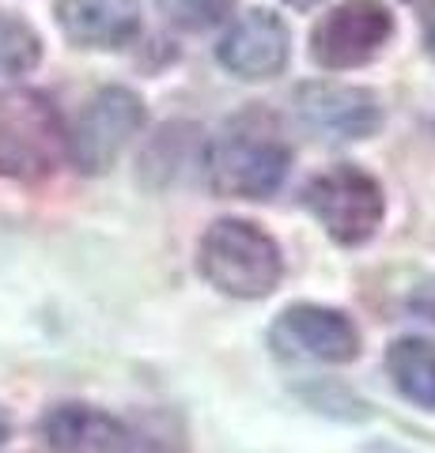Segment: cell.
Returning a JSON list of instances; mask_svg holds the SVG:
<instances>
[{
	"label": "cell",
	"instance_id": "6da1fadb",
	"mask_svg": "<svg viewBox=\"0 0 435 453\" xmlns=\"http://www.w3.org/2000/svg\"><path fill=\"white\" fill-rule=\"evenodd\" d=\"M291 151L280 118L250 103L220 125L213 140H205V178L208 189L223 201H269L284 186L291 170Z\"/></svg>",
	"mask_w": 435,
	"mask_h": 453
},
{
	"label": "cell",
	"instance_id": "7a4b0ae2",
	"mask_svg": "<svg viewBox=\"0 0 435 453\" xmlns=\"http://www.w3.org/2000/svg\"><path fill=\"white\" fill-rule=\"evenodd\" d=\"M198 273L228 299H265L284 276V253L261 223L223 216L205 226L198 242Z\"/></svg>",
	"mask_w": 435,
	"mask_h": 453
},
{
	"label": "cell",
	"instance_id": "3957f363",
	"mask_svg": "<svg viewBox=\"0 0 435 453\" xmlns=\"http://www.w3.org/2000/svg\"><path fill=\"white\" fill-rule=\"evenodd\" d=\"M68 159V125L58 103L35 88L0 91V178L46 181Z\"/></svg>",
	"mask_w": 435,
	"mask_h": 453
},
{
	"label": "cell",
	"instance_id": "277c9868",
	"mask_svg": "<svg viewBox=\"0 0 435 453\" xmlns=\"http://www.w3.org/2000/svg\"><path fill=\"white\" fill-rule=\"evenodd\" d=\"M303 208L337 246H368L386 219V193L371 170L356 163H333L303 186Z\"/></svg>",
	"mask_w": 435,
	"mask_h": 453
},
{
	"label": "cell",
	"instance_id": "5b68a950",
	"mask_svg": "<svg viewBox=\"0 0 435 453\" xmlns=\"http://www.w3.org/2000/svg\"><path fill=\"white\" fill-rule=\"evenodd\" d=\"M144 121L148 110L136 91L121 88V83L99 88L83 103L76 125L68 129V159L88 178L106 174L121 159V151L133 144V136H140Z\"/></svg>",
	"mask_w": 435,
	"mask_h": 453
},
{
	"label": "cell",
	"instance_id": "8992f818",
	"mask_svg": "<svg viewBox=\"0 0 435 453\" xmlns=\"http://www.w3.org/2000/svg\"><path fill=\"white\" fill-rule=\"evenodd\" d=\"M398 19L383 0H341L311 27V61L326 73H353L383 57Z\"/></svg>",
	"mask_w": 435,
	"mask_h": 453
},
{
	"label": "cell",
	"instance_id": "52a82bcc",
	"mask_svg": "<svg viewBox=\"0 0 435 453\" xmlns=\"http://www.w3.org/2000/svg\"><path fill=\"white\" fill-rule=\"evenodd\" d=\"M299 125L326 144H360L371 140L386 121V106L371 88L337 80H311L299 83L291 98Z\"/></svg>",
	"mask_w": 435,
	"mask_h": 453
},
{
	"label": "cell",
	"instance_id": "ba28073f",
	"mask_svg": "<svg viewBox=\"0 0 435 453\" xmlns=\"http://www.w3.org/2000/svg\"><path fill=\"white\" fill-rule=\"evenodd\" d=\"M269 344L284 359H311V363H353L360 356V329L356 321L337 306L296 303L284 306L269 329Z\"/></svg>",
	"mask_w": 435,
	"mask_h": 453
},
{
	"label": "cell",
	"instance_id": "9c48e42d",
	"mask_svg": "<svg viewBox=\"0 0 435 453\" xmlns=\"http://www.w3.org/2000/svg\"><path fill=\"white\" fill-rule=\"evenodd\" d=\"M291 61V27L273 8L243 12L216 42V65L243 83H265L284 76Z\"/></svg>",
	"mask_w": 435,
	"mask_h": 453
},
{
	"label": "cell",
	"instance_id": "30bf717a",
	"mask_svg": "<svg viewBox=\"0 0 435 453\" xmlns=\"http://www.w3.org/2000/svg\"><path fill=\"white\" fill-rule=\"evenodd\" d=\"M61 35L80 50H125L144 27L140 0H58Z\"/></svg>",
	"mask_w": 435,
	"mask_h": 453
},
{
	"label": "cell",
	"instance_id": "8fae6325",
	"mask_svg": "<svg viewBox=\"0 0 435 453\" xmlns=\"http://www.w3.org/2000/svg\"><path fill=\"white\" fill-rule=\"evenodd\" d=\"M42 438L53 453H129V427L95 404L65 401L42 416Z\"/></svg>",
	"mask_w": 435,
	"mask_h": 453
},
{
	"label": "cell",
	"instance_id": "7c38bea8",
	"mask_svg": "<svg viewBox=\"0 0 435 453\" xmlns=\"http://www.w3.org/2000/svg\"><path fill=\"white\" fill-rule=\"evenodd\" d=\"M205 133L190 121H171L148 140L136 159V181L148 189H171L190 174V166H205Z\"/></svg>",
	"mask_w": 435,
	"mask_h": 453
},
{
	"label": "cell",
	"instance_id": "4fadbf2b",
	"mask_svg": "<svg viewBox=\"0 0 435 453\" xmlns=\"http://www.w3.org/2000/svg\"><path fill=\"white\" fill-rule=\"evenodd\" d=\"M386 374L405 401L435 412V340L398 336L386 351Z\"/></svg>",
	"mask_w": 435,
	"mask_h": 453
},
{
	"label": "cell",
	"instance_id": "5bb4252c",
	"mask_svg": "<svg viewBox=\"0 0 435 453\" xmlns=\"http://www.w3.org/2000/svg\"><path fill=\"white\" fill-rule=\"evenodd\" d=\"M42 61V35L16 12H0V76H27Z\"/></svg>",
	"mask_w": 435,
	"mask_h": 453
},
{
	"label": "cell",
	"instance_id": "9a60e30c",
	"mask_svg": "<svg viewBox=\"0 0 435 453\" xmlns=\"http://www.w3.org/2000/svg\"><path fill=\"white\" fill-rule=\"evenodd\" d=\"M156 4H159V16L171 23L175 31L205 35L231 16L238 0H156Z\"/></svg>",
	"mask_w": 435,
	"mask_h": 453
},
{
	"label": "cell",
	"instance_id": "2e32d148",
	"mask_svg": "<svg viewBox=\"0 0 435 453\" xmlns=\"http://www.w3.org/2000/svg\"><path fill=\"white\" fill-rule=\"evenodd\" d=\"M405 306H409L416 318H424V321H431V325H435V276L420 280L416 288L409 291V299H405Z\"/></svg>",
	"mask_w": 435,
	"mask_h": 453
},
{
	"label": "cell",
	"instance_id": "e0dca14e",
	"mask_svg": "<svg viewBox=\"0 0 435 453\" xmlns=\"http://www.w3.org/2000/svg\"><path fill=\"white\" fill-rule=\"evenodd\" d=\"M420 42H424V53L435 61V0L424 8V16H420Z\"/></svg>",
	"mask_w": 435,
	"mask_h": 453
},
{
	"label": "cell",
	"instance_id": "ac0fdd59",
	"mask_svg": "<svg viewBox=\"0 0 435 453\" xmlns=\"http://www.w3.org/2000/svg\"><path fill=\"white\" fill-rule=\"evenodd\" d=\"M288 8H296V12H311V8H318L322 0H284Z\"/></svg>",
	"mask_w": 435,
	"mask_h": 453
},
{
	"label": "cell",
	"instance_id": "d6986e66",
	"mask_svg": "<svg viewBox=\"0 0 435 453\" xmlns=\"http://www.w3.org/2000/svg\"><path fill=\"white\" fill-rule=\"evenodd\" d=\"M8 442V416H4V408H0V446Z\"/></svg>",
	"mask_w": 435,
	"mask_h": 453
},
{
	"label": "cell",
	"instance_id": "ffe728a7",
	"mask_svg": "<svg viewBox=\"0 0 435 453\" xmlns=\"http://www.w3.org/2000/svg\"><path fill=\"white\" fill-rule=\"evenodd\" d=\"M401 4H413V0H401Z\"/></svg>",
	"mask_w": 435,
	"mask_h": 453
}]
</instances>
